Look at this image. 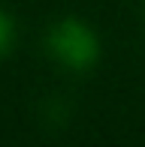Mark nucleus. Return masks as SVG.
I'll return each instance as SVG.
<instances>
[{
  "instance_id": "obj_1",
  "label": "nucleus",
  "mask_w": 145,
  "mask_h": 147,
  "mask_svg": "<svg viewBox=\"0 0 145 147\" xmlns=\"http://www.w3.org/2000/svg\"><path fill=\"white\" fill-rule=\"evenodd\" d=\"M45 45H49V54L61 66L76 69V72L94 66L97 57H100V42H97L94 30L85 21H79V18L57 21L49 30V36H45Z\"/></svg>"
},
{
  "instance_id": "obj_2",
  "label": "nucleus",
  "mask_w": 145,
  "mask_h": 147,
  "mask_svg": "<svg viewBox=\"0 0 145 147\" xmlns=\"http://www.w3.org/2000/svg\"><path fill=\"white\" fill-rule=\"evenodd\" d=\"M12 39H15V30H12V21L6 12H0V57L12 48Z\"/></svg>"
}]
</instances>
